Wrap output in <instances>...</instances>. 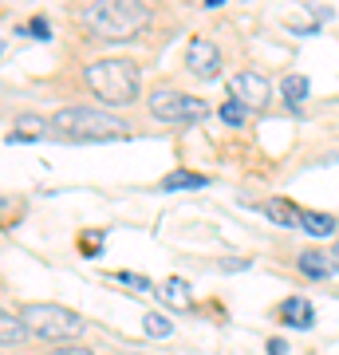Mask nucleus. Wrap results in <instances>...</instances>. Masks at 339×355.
Segmentation results:
<instances>
[{"label": "nucleus", "instance_id": "1", "mask_svg": "<svg viewBox=\"0 0 339 355\" xmlns=\"http://www.w3.org/2000/svg\"><path fill=\"white\" fill-rule=\"evenodd\" d=\"M154 12L146 0H91L83 8V28L99 40H130L150 28Z\"/></svg>", "mask_w": 339, "mask_h": 355}, {"label": "nucleus", "instance_id": "2", "mask_svg": "<svg viewBox=\"0 0 339 355\" xmlns=\"http://www.w3.org/2000/svg\"><path fill=\"white\" fill-rule=\"evenodd\" d=\"M51 130L63 135V139H76V142H123L130 139V127L126 119L111 111H95V107H63L48 119Z\"/></svg>", "mask_w": 339, "mask_h": 355}, {"label": "nucleus", "instance_id": "3", "mask_svg": "<svg viewBox=\"0 0 339 355\" xmlns=\"http://www.w3.org/2000/svg\"><path fill=\"white\" fill-rule=\"evenodd\" d=\"M139 83H142V76L130 60H95V64H87V87L107 107L134 103L139 99Z\"/></svg>", "mask_w": 339, "mask_h": 355}, {"label": "nucleus", "instance_id": "4", "mask_svg": "<svg viewBox=\"0 0 339 355\" xmlns=\"http://www.w3.org/2000/svg\"><path fill=\"white\" fill-rule=\"evenodd\" d=\"M28 336L36 340H48V343H63V340H76L83 331V316L71 312V308H60V304H28L20 312Z\"/></svg>", "mask_w": 339, "mask_h": 355}, {"label": "nucleus", "instance_id": "5", "mask_svg": "<svg viewBox=\"0 0 339 355\" xmlns=\"http://www.w3.org/2000/svg\"><path fill=\"white\" fill-rule=\"evenodd\" d=\"M150 111L154 119L162 123H193V119H205V99H193V95H182L174 87H162L150 95Z\"/></svg>", "mask_w": 339, "mask_h": 355}, {"label": "nucleus", "instance_id": "6", "mask_svg": "<svg viewBox=\"0 0 339 355\" xmlns=\"http://www.w3.org/2000/svg\"><path fill=\"white\" fill-rule=\"evenodd\" d=\"M229 91H233V99L245 107V111H261V107H268V99H272V87H268V79L257 76V71H241V76H233V83H229Z\"/></svg>", "mask_w": 339, "mask_h": 355}, {"label": "nucleus", "instance_id": "7", "mask_svg": "<svg viewBox=\"0 0 339 355\" xmlns=\"http://www.w3.org/2000/svg\"><path fill=\"white\" fill-rule=\"evenodd\" d=\"M186 67L193 71L198 79H214L217 71H221V51H217L214 40H189L186 48Z\"/></svg>", "mask_w": 339, "mask_h": 355}, {"label": "nucleus", "instance_id": "8", "mask_svg": "<svg viewBox=\"0 0 339 355\" xmlns=\"http://www.w3.org/2000/svg\"><path fill=\"white\" fill-rule=\"evenodd\" d=\"M300 272L304 277H312V280H327L331 272H336V261L327 257V249H308V253H300Z\"/></svg>", "mask_w": 339, "mask_h": 355}, {"label": "nucleus", "instance_id": "9", "mask_svg": "<svg viewBox=\"0 0 339 355\" xmlns=\"http://www.w3.org/2000/svg\"><path fill=\"white\" fill-rule=\"evenodd\" d=\"M48 130H51V123H44L40 114H24V119H16V123H12L8 142H40Z\"/></svg>", "mask_w": 339, "mask_h": 355}, {"label": "nucleus", "instance_id": "10", "mask_svg": "<svg viewBox=\"0 0 339 355\" xmlns=\"http://www.w3.org/2000/svg\"><path fill=\"white\" fill-rule=\"evenodd\" d=\"M264 214L272 217V221H277V225H300V205H292L288 198H268V202H264Z\"/></svg>", "mask_w": 339, "mask_h": 355}, {"label": "nucleus", "instance_id": "11", "mask_svg": "<svg viewBox=\"0 0 339 355\" xmlns=\"http://www.w3.org/2000/svg\"><path fill=\"white\" fill-rule=\"evenodd\" d=\"M284 324H288V328H312V324H315L312 304H308L304 296H292V300H284Z\"/></svg>", "mask_w": 339, "mask_h": 355}, {"label": "nucleus", "instance_id": "12", "mask_svg": "<svg viewBox=\"0 0 339 355\" xmlns=\"http://www.w3.org/2000/svg\"><path fill=\"white\" fill-rule=\"evenodd\" d=\"M201 186H209V178L198 170H170L162 178V190H201Z\"/></svg>", "mask_w": 339, "mask_h": 355}, {"label": "nucleus", "instance_id": "13", "mask_svg": "<svg viewBox=\"0 0 339 355\" xmlns=\"http://www.w3.org/2000/svg\"><path fill=\"white\" fill-rule=\"evenodd\" d=\"M300 229L304 233H312V237H331V233H336V217L331 214H315V209H304Z\"/></svg>", "mask_w": 339, "mask_h": 355}, {"label": "nucleus", "instance_id": "14", "mask_svg": "<svg viewBox=\"0 0 339 355\" xmlns=\"http://www.w3.org/2000/svg\"><path fill=\"white\" fill-rule=\"evenodd\" d=\"M0 343H28V328H24V320L12 316V312H4L0 308Z\"/></svg>", "mask_w": 339, "mask_h": 355}, {"label": "nucleus", "instance_id": "15", "mask_svg": "<svg viewBox=\"0 0 339 355\" xmlns=\"http://www.w3.org/2000/svg\"><path fill=\"white\" fill-rule=\"evenodd\" d=\"M162 300L166 304H174V308H189L193 304V292H189V284L182 277H170L162 284Z\"/></svg>", "mask_w": 339, "mask_h": 355}, {"label": "nucleus", "instance_id": "16", "mask_svg": "<svg viewBox=\"0 0 339 355\" xmlns=\"http://www.w3.org/2000/svg\"><path fill=\"white\" fill-rule=\"evenodd\" d=\"M284 99H288L292 107H300V103L308 99V79H304V76H288V79H284Z\"/></svg>", "mask_w": 339, "mask_h": 355}, {"label": "nucleus", "instance_id": "17", "mask_svg": "<svg viewBox=\"0 0 339 355\" xmlns=\"http://www.w3.org/2000/svg\"><path fill=\"white\" fill-rule=\"evenodd\" d=\"M142 331H146V336H154V340H162V336H170V320L166 316H158V312H146V316H142Z\"/></svg>", "mask_w": 339, "mask_h": 355}, {"label": "nucleus", "instance_id": "18", "mask_svg": "<svg viewBox=\"0 0 339 355\" xmlns=\"http://www.w3.org/2000/svg\"><path fill=\"white\" fill-rule=\"evenodd\" d=\"M221 119H225L229 127H245V107H241L237 99H229V103H221Z\"/></svg>", "mask_w": 339, "mask_h": 355}, {"label": "nucleus", "instance_id": "19", "mask_svg": "<svg viewBox=\"0 0 339 355\" xmlns=\"http://www.w3.org/2000/svg\"><path fill=\"white\" fill-rule=\"evenodd\" d=\"M24 32H28L32 40H51V24L44 20V16H36V20H32V24L24 28Z\"/></svg>", "mask_w": 339, "mask_h": 355}, {"label": "nucleus", "instance_id": "20", "mask_svg": "<svg viewBox=\"0 0 339 355\" xmlns=\"http://www.w3.org/2000/svg\"><path fill=\"white\" fill-rule=\"evenodd\" d=\"M114 280H123L126 288H139V292H146V288H150V280L142 277V272H119Z\"/></svg>", "mask_w": 339, "mask_h": 355}, {"label": "nucleus", "instance_id": "21", "mask_svg": "<svg viewBox=\"0 0 339 355\" xmlns=\"http://www.w3.org/2000/svg\"><path fill=\"white\" fill-rule=\"evenodd\" d=\"M51 355H95L91 347H79V343H63V347H55Z\"/></svg>", "mask_w": 339, "mask_h": 355}, {"label": "nucleus", "instance_id": "22", "mask_svg": "<svg viewBox=\"0 0 339 355\" xmlns=\"http://www.w3.org/2000/svg\"><path fill=\"white\" fill-rule=\"evenodd\" d=\"M268 355H288V343L284 340H268Z\"/></svg>", "mask_w": 339, "mask_h": 355}, {"label": "nucleus", "instance_id": "23", "mask_svg": "<svg viewBox=\"0 0 339 355\" xmlns=\"http://www.w3.org/2000/svg\"><path fill=\"white\" fill-rule=\"evenodd\" d=\"M205 4H209V8H217V4H225V0H205Z\"/></svg>", "mask_w": 339, "mask_h": 355}]
</instances>
